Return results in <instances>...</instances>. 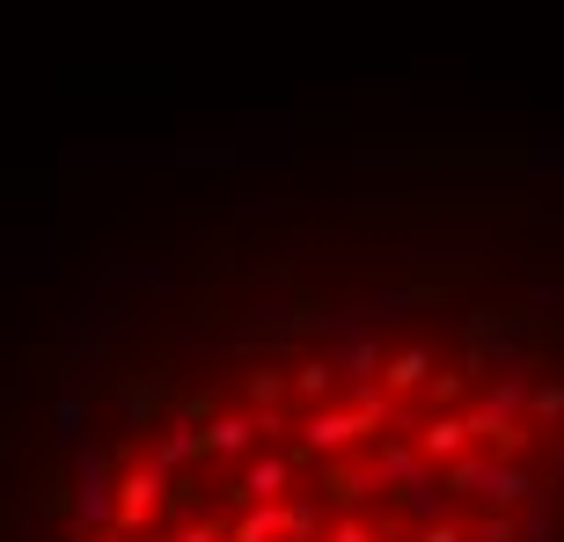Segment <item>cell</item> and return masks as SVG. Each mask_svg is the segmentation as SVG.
<instances>
[{
  "instance_id": "cell-1",
  "label": "cell",
  "mask_w": 564,
  "mask_h": 542,
  "mask_svg": "<svg viewBox=\"0 0 564 542\" xmlns=\"http://www.w3.org/2000/svg\"><path fill=\"white\" fill-rule=\"evenodd\" d=\"M44 542H564V257H206L44 359Z\"/></svg>"
}]
</instances>
